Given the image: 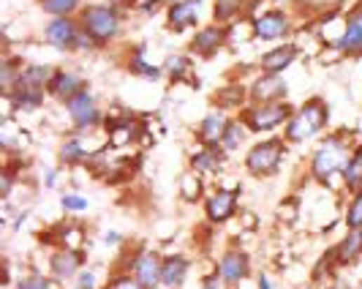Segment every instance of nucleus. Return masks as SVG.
<instances>
[{"mask_svg":"<svg viewBox=\"0 0 362 289\" xmlns=\"http://www.w3.org/2000/svg\"><path fill=\"white\" fill-rule=\"evenodd\" d=\"M324 123H327V107L316 98V101H311L308 107H302V110L297 112L295 120H292L289 129H286V136H289L292 142H302V139L314 136Z\"/></svg>","mask_w":362,"mask_h":289,"instance_id":"nucleus-1","label":"nucleus"},{"mask_svg":"<svg viewBox=\"0 0 362 289\" xmlns=\"http://www.w3.org/2000/svg\"><path fill=\"white\" fill-rule=\"evenodd\" d=\"M283 156V142L270 139V142H262L256 145L246 158V167H248L253 175H264V172H275L278 161Z\"/></svg>","mask_w":362,"mask_h":289,"instance_id":"nucleus-2","label":"nucleus"},{"mask_svg":"<svg viewBox=\"0 0 362 289\" xmlns=\"http://www.w3.org/2000/svg\"><path fill=\"white\" fill-rule=\"evenodd\" d=\"M343 164H346V148L340 145L338 139H330L327 148H321L316 153V158H314V175L321 183H327Z\"/></svg>","mask_w":362,"mask_h":289,"instance_id":"nucleus-3","label":"nucleus"},{"mask_svg":"<svg viewBox=\"0 0 362 289\" xmlns=\"http://www.w3.org/2000/svg\"><path fill=\"white\" fill-rule=\"evenodd\" d=\"M85 27L90 30L93 39L107 41V39H112L114 30H117V14L112 8H104V6L90 8V11H85Z\"/></svg>","mask_w":362,"mask_h":289,"instance_id":"nucleus-4","label":"nucleus"},{"mask_svg":"<svg viewBox=\"0 0 362 289\" xmlns=\"http://www.w3.org/2000/svg\"><path fill=\"white\" fill-rule=\"evenodd\" d=\"M289 117V107L286 104H264L262 110H256L250 115V129L256 131H267V129H275L278 123H283Z\"/></svg>","mask_w":362,"mask_h":289,"instance_id":"nucleus-5","label":"nucleus"},{"mask_svg":"<svg viewBox=\"0 0 362 289\" xmlns=\"http://www.w3.org/2000/svg\"><path fill=\"white\" fill-rule=\"evenodd\" d=\"M134 270H136V281L145 289H153L161 281V265L156 254H139Z\"/></svg>","mask_w":362,"mask_h":289,"instance_id":"nucleus-6","label":"nucleus"},{"mask_svg":"<svg viewBox=\"0 0 362 289\" xmlns=\"http://www.w3.org/2000/svg\"><path fill=\"white\" fill-rule=\"evenodd\" d=\"M68 112H71V117L79 126H90V123H95V117H98L95 101H93L90 93H76L74 98H68Z\"/></svg>","mask_w":362,"mask_h":289,"instance_id":"nucleus-7","label":"nucleus"},{"mask_svg":"<svg viewBox=\"0 0 362 289\" xmlns=\"http://www.w3.org/2000/svg\"><path fill=\"white\" fill-rule=\"evenodd\" d=\"M248 273V257L240 251H229L227 257L221 259V278L229 284H237L240 278H246Z\"/></svg>","mask_w":362,"mask_h":289,"instance_id":"nucleus-8","label":"nucleus"},{"mask_svg":"<svg viewBox=\"0 0 362 289\" xmlns=\"http://www.w3.org/2000/svg\"><path fill=\"white\" fill-rule=\"evenodd\" d=\"M234 202H237V191H218L213 200L207 202V216L213 221H227L234 213Z\"/></svg>","mask_w":362,"mask_h":289,"instance_id":"nucleus-9","label":"nucleus"},{"mask_svg":"<svg viewBox=\"0 0 362 289\" xmlns=\"http://www.w3.org/2000/svg\"><path fill=\"white\" fill-rule=\"evenodd\" d=\"M286 33V17L281 14V11H270V14H264L259 23H256V36L259 39H281Z\"/></svg>","mask_w":362,"mask_h":289,"instance_id":"nucleus-10","label":"nucleus"},{"mask_svg":"<svg viewBox=\"0 0 362 289\" xmlns=\"http://www.w3.org/2000/svg\"><path fill=\"white\" fill-rule=\"evenodd\" d=\"M46 41L55 46H71L76 41V30H74V25L68 20L58 17L55 23H49V27H46Z\"/></svg>","mask_w":362,"mask_h":289,"instance_id":"nucleus-11","label":"nucleus"},{"mask_svg":"<svg viewBox=\"0 0 362 289\" xmlns=\"http://www.w3.org/2000/svg\"><path fill=\"white\" fill-rule=\"evenodd\" d=\"M196 17H199V0L175 3V8L169 11V23L175 25L177 30H180V27H188L191 23H196Z\"/></svg>","mask_w":362,"mask_h":289,"instance_id":"nucleus-12","label":"nucleus"},{"mask_svg":"<svg viewBox=\"0 0 362 289\" xmlns=\"http://www.w3.org/2000/svg\"><path fill=\"white\" fill-rule=\"evenodd\" d=\"M185 270H188V262L182 257H169L161 265V281L166 287H180L182 281H185Z\"/></svg>","mask_w":362,"mask_h":289,"instance_id":"nucleus-13","label":"nucleus"},{"mask_svg":"<svg viewBox=\"0 0 362 289\" xmlns=\"http://www.w3.org/2000/svg\"><path fill=\"white\" fill-rule=\"evenodd\" d=\"M340 49H346V52H362V11L349 23L346 27V33H343V39L338 41Z\"/></svg>","mask_w":362,"mask_h":289,"instance_id":"nucleus-14","label":"nucleus"},{"mask_svg":"<svg viewBox=\"0 0 362 289\" xmlns=\"http://www.w3.org/2000/svg\"><path fill=\"white\" fill-rule=\"evenodd\" d=\"M52 71L46 66H30L25 68L22 74H20V88L22 90H33V93H39V90L44 88L46 77H49Z\"/></svg>","mask_w":362,"mask_h":289,"instance_id":"nucleus-15","label":"nucleus"},{"mask_svg":"<svg viewBox=\"0 0 362 289\" xmlns=\"http://www.w3.org/2000/svg\"><path fill=\"white\" fill-rule=\"evenodd\" d=\"M283 90H286L283 79H278V77H264V79H259V82H256L253 96H256L259 101H275Z\"/></svg>","mask_w":362,"mask_h":289,"instance_id":"nucleus-16","label":"nucleus"},{"mask_svg":"<svg viewBox=\"0 0 362 289\" xmlns=\"http://www.w3.org/2000/svg\"><path fill=\"white\" fill-rule=\"evenodd\" d=\"M227 120L221 117V115H207L202 123V129H199V136H202L204 142H218V139H224V131H227Z\"/></svg>","mask_w":362,"mask_h":289,"instance_id":"nucleus-17","label":"nucleus"},{"mask_svg":"<svg viewBox=\"0 0 362 289\" xmlns=\"http://www.w3.org/2000/svg\"><path fill=\"white\" fill-rule=\"evenodd\" d=\"M79 254L76 251H60V254H55V259H52V270H55V276H71L76 267H79Z\"/></svg>","mask_w":362,"mask_h":289,"instance_id":"nucleus-18","label":"nucleus"},{"mask_svg":"<svg viewBox=\"0 0 362 289\" xmlns=\"http://www.w3.org/2000/svg\"><path fill=\"white\" fill-rule=\"evenodd\" d=\"M360 251H362V226H360V229H354V232H349V238L340 243L338 259H340V262H351V259H354Z\"/></svg>","mask_w":362,"mask_h":289,"instance_id":"nucleus-19","label":"nucleus"},{"mask_svg":"<svg viewBox=\"0 0 362 289\" xmlns=\"http://www.w3.org/2000/svg\"><path fill=\"white\" fill-rule=\"evenodd\" d=\"M292 58H295V49H292V46H281V49L270 52V55L262 60V66L267 68V71H281V68H286L292 63Z\"/></svg>","mask_w":362,"mask_h":289,"instance_id":"nucleus-20","label":"nucleus"},{"mask_svg":"<svg viewBox=\"0 0 362 289\" xmlns=\"http://www.w3.org/2000/svg\"><path fill=\"white\" fill-rule=\"evenodd\" d=\"M52 88H55V93H58L60 98H74L76 90L82 88V82H79L74 74H60V77H55Z\"/></svg>","mask_w":362,"mask_h":289,"instance_id":"nucleus-21","label":"nucleus"},{"mask_svg":"<svg viewBox=\"0 0 362 289\" xmlns=\"http://www.w3.org/2000/svg\"><path fill=\"white\" fill-rule=\"evenodd\" d=\"M218 44H221V30H215V27H207V30H202V33L194 39L196 52H204V55H210Z\"/></svg>","mask_w":362,"mask_h":289,"instance_id":"nucleus-22","label":"nucleus"},{"mask_svg":"<svg viewBox=\"0 0 362 289\" xmlns=\"http://www.w3.org/2000/svg\"><path fill=\"white\" fill-rule=\"evenodd\" d=\"M346 186L349 188L362 186V148H357V153L349 158V164H346Z\"/></svg>","mask_w":362,"mask_h":289,"instance_id":"nucleus-23","label":"nucleus"},{"mask_svg":"<svg viewBox=\"0 0 362 289\" xmlns=\"http://www.w3.org/2000/svg\"><path fill=\"white\" fill-rule=\"evenodd\" d=\"M240 6H243V0H215V17L229 20V17H234L240 11Z\"/></svg>","mask_w":362,"mask_h":289,"instance_id":"nucleus-24","label":"nucleus"},{"mask_svg":"<svg viewBox=\"0 0 362 289\" xmlns=\"http://www.w3.org/2000/svg\"><path fill=\"white\" fill-rule=\"evenodd\" d=\"M221 158L215 156V150H204V153H196L194 156V167L196 169H218Z\"/></svg>","mask_w":362,"mask_h":289,"instance_id":"nucleus-25","label":"nucleus"},{"mask_svg":"<svg viewBox=\"0 0 362 289\" xmlns=\"http://www.w3.org/2000/svg\"><path fill=\"white\" fill-rule=\"evenodd\" d=\"M240 139H243V126H240V123H229L227 131H224V139H221L224 148H227V150H234Z\"/></svg>","mask_w":362,"mask_h":289,"instance_id":"nucleus-26","label":"nucleus"},{"mask_svg":"<svg viewBox=\"0 0 362 289\" xmlns=\"http://www.w3.org/2000/svg\"><path fill=\"white\" fill-rule=\"evenodd\" d=\"M76 3L79 0H44V8L49 11V14H68L71 8H76Z\"/></svg>","mask_w":362,"mask_h":289,"instance_id":"nucleus-27","label":"nucleus"},{"mask_svg":"<svg viewBox=\"0 0 362 289\" xmlns=\"http://www.w3.org/2000/svg\"><path fill=\"white\" fill-rule=\"evenodd\" d=\"M60 156H63V161H79V158L85 156V148H82V142L71 139V142H66V145H63Z\"/></svg>","mask_w":362,"mask_h":289,"instance_id":"nucleus-28","label":"nucleus"},{"mask_svg":"<svg viewBox=\"0 0 362 289\" xmlns=\"http://www.w3.org/2000/svg\"><path fill=\"white\" fill-rule=\"evenodd\" d=\"M346 221H349V226H354V229H360L362 226V194L349 205V216H346Z\"/></svg>","mask_w":362,"mask_h":289,"instance_id":"nucleus-29","label":"nucleus"},{"mask_svg":"<svg viewBox=\"0 0 362 289\" xmlns=\"http://www.w3.org/2000/svg\"><path fill=\"white\" fill-rule=\"evenodd\" d=\"M20 289H49V284H46L44 276H30L20 284Z\"/></svg>","mask_w":362,"mask_h":289,"instance_id":"nucleus-30","label":"nucleus"},{"mask_svg":"<svg viewBox=\"0 0 362 289\" xmlns=\"http://www.w3.org/2000/svg\"><path fill=\"white\" fill-rule=\"evenodd\" d=\"M107 289H142V284H139L136 278H117V281H112Z\"/></svg>","mask_w":362,"mask_h":289,"instance_id":"nucleus-31","label":"nucleus"},{"mask_svg":"<svg viewBox=\"0 0 362 289\" xmlns=\"http://www.w3.org/2000/svg\"><path fill=\"white\" fill-rule=\"evenodd\" d=\"M63 207H68V210H85L88 202L82 200V197H63Z\"/></svg>","mask_w":362,"mask_h":289,"instance_id":"nucleus-32","label":"nucleus"},{"mask_svg":"<svg viewBox=\"0 0 362 289\" xmlns=\"http://www.w3.org/2000/svg\"><path fill=\"white\" fill-rule=\"evenodd\" d=\"M182 186H185V197H188V200H191V197H199V180L194 183L191 178H185L182 180Z\"/></svg>","mask_w":362,"mask_h":289,"instance_id":"nucleus-33","label":"nucleus"},{"mask_svg":"<svg viewBox=\"0 0 362 289\" xmlns=\"http://www.w3.org/2000/svg\"><path fill=\"white\" fill-rule=\"evenodd\" d=\"M169 71H172V74H175V77H177V74H180L182 68H185V60H182V58H172V60H169Z\"/></svg>","mask_w":362,"mask_h":289,"instance_id":"nucleus-34","label":"nucleus"},{"mask_svg":"<svg viewBox=\"0 0 362 289\" xmlns=\"http://www.w3.org/2000/svg\"><path fill=\"white\" fill-rule=\"evenodd\" d=\"M93 284H95L93 273H82V278H79V289H93Z\"/></svg>","mask_w":362,"mask_h":289,"instance_id":"nucleus-35","label":"nucleus"},{"mask_svg":"<svg viewBox=\"0 0 362 289\" xmlns=\"http://www.w3.org/2000/svg\"><path fill=\"white\" fill-rule=\"evenodd\" d=\"M221 287V281H218V276H213V278H207V289H218Z\"/></svg>","mask_w":362,"mask_h":289,"instance_id":"nucleus-36","label":"nucleus"},{"mask_svg":"<svg viewBox=\"0 0 362 289\" xmlns=\"http://www.w3.org/2000/svg\"><path fill=\"white\" fill-rule=\"evenodd\" d=\"M259 289H270V281H267V278H264V276H262V278H259Z\"/></svg>","mask_w":362,"mask_h":289,"instance_id":"nucleus-37","label":"nucleus"},{"mask_svg":"<svg viewBox=\"0 0 362 289\" xmlns=\"http://www.w3.org/2000/svg\"><path fill=\"white\" fill-rule=\"evenodd\" d=\"M333 289H349V287H346V284H335Z\"/></svg>","mask_w":362,"mask_h":289,"instance_id":"nucleus-38","label":"nucleus"},{"mask_svg":"<svg viewBox=\"0 0 362 289\" xmlns=\"http://www.w3.org/2000/svg\"><path fill=\"white\" fill-rule=\"evenodd\" d=\"M175 3H182V0H175Z\"/></svg>","mask_w":362,"mask_h":289,"instance_id":"nucleus-39","label":"nucleus"},{"mask_svg":"<svg viewBox=\"0 0 362 289\" xmlns=\"http://www.w3.org/2000/svg\"><path fill=\"white\" fill-rule=\"evenodd\" d=\"M360 289H362V287H360Z\"/></svg>","mask_w":362,"mask_h":289,"instance_id":"nucleus-40","label":"nucleus"}]
</instances>
